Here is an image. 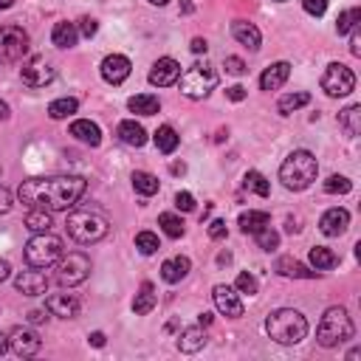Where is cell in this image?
<instances>
[{
  "mask_svg": "<svg viewBox=\"0 0 361 361\" xmlns=\"http://www.w3.org/2000/svg\"><path fill=\"white\" fill-rule=\"evenodd\" d=\"M87 180L79 175H54V178H28L20 184L17 198L32 206L45 209V212H68L71 206L85 195Z\"/></svg>",
  "mask_w": 361,
  "mask_h": 361,
  "instance_id": "6da1fadb",
  "label": "cell"
},
{
  "mask_svg": "<svg viewBox=\"0 0 361 361\" xmlns=\"http://www.w3.org/2000/svg\"><path fill=\"white\" fill-rule=\"evenodd\" d=\"M265 333L277 344H299L308 336V319L293 308H280L265 319Z\"/></svg>",
  "mask_w": 361,
  "mask_h": 361,
  "instance_id": "7a4b0ae2",
  "label": "cell"
},
{
  "mask_svg": "<svg viewBox=\"0 0 361 361\" xmlns=\"http://www.w3.org/2000/svg\"><path fill=\"white\" fill-rule=\"evenodd\" d=\"M316 172H319V164H316L313 153H308V149H293L280 167V180L285 189L302 192L316 180Z\"/></svg>",
  "mask_w": 361,
  "mask_h": 361,
  "instance_id": "3957f363",
  "label": "cell"
},
{
  "mask_svg": "<svg viewBox=\"0 0 361 361\" xmlns=\"http://www.w3.org/2000/svg\"><path fill=\"white\" fill-rule=\"evenodd\" d=\"M353 319L344 308H327L316 327V342L322 347H339L353 339Z\"/></svg>",
  "mask_w": 361,
  "mask_h": 361,
  "instance_id": "277c9868",
  "label": "cell"
},
{
  "mask_svg": "<svg viewBox=\"0 0 361 361\" xmlns=\"http://www.w3.org/2000/svg\"><path fill=\"white\" fill-rule=\"evenodd\" d=\"M218 85V71L209 63H195L180 74V94L187 99H206Z\"/></svg>",
  "mask_w": 361,
  "mask_h": 361,
  "instance_id": "5b68a950",
  "label": "cell"
},
{
  "mask_svg": "<svg viewBox=\"0 0 361 361\" xmlns=\"http://www.w3.org/2000/svg\"><path fill=\"white\" fill-rule=\"evenodd\" d=\"M65 229L71 240H76L82 246H90V243H99L107 234V220L96 212H71L65 220Z\"/></svg>",
  "mask_w": 361,
  "mask_h": 361,
  "instance_id": "8992f818",
  "label": "cell"
},
{
  "mask_svg": "<svg viewBox=\"0 0 361 361\" xmlns=\"http://www.w3.org/2000/svg\"><path fill=\"white\" fill-rule=\"evenodd\" d=\"M59 257H63V240L54 237L51 231L34 234V237L25 243V262L32 265V268H48V265H54Z\"/></svg>",
  "mask_w": 361,
  "mask_h": 361,
  "instance_id": "52a82bcc",
  "label": "cell"
},
{
  "mask_svg": "<svg viewBox=\"0 0 361 361\" xmlns=\"http://www.w3.org/2000/svg\"><path fill=\"white\" fill-rule=\"evenodd\" d=\"M87 274H90V260L82 251H71L56 260V282L63 288H74L85 282Z\"/></svg>",
  "mask_w": 361,
  "mask_h": 361,
  "instance_id": "ba28073f",
  "label": "cell"
},
{
  "mask_svg": "<svg viewBox=\"0 0 361 361\" xmlns=\"http://www.w3.org/2000/svg\"><path fill=\"white\" fill-rule=\"evenodd\" d=\"M322 90L327 96H333V99L347 96V94H353V90H355V74L347 65H342V63H330L324 68V74H322Z\"/></svg>",
  "mask_w": 361,
  "mask_h": 361,
  "instance_id": "9c48e42d",
  "label": "cell"
},
{
  "mask_svg": "<svg viewBox=\"0 0 361 361\" xmlns=\"http://www.w3.org/2000/svg\"><path fill=\"white\" fill-rule=\"evenodd\" d=\"M28 54V34L20 25H0V63H20Z\"/></svg>",
  "mask_w": 361,
  "mask_h": 361,
  "instance_id": "30bf717a",
  "label": "cell"
},
{
  "mask_svg": "<svg viewBox=\"0 0 361 361\" xmlns=\"http://www.w3.org/2000/svg\"><path fill=\"white\" fill-rule=\"evenodd\" d=\"M20 76H23V82L28 87H45V85L54 82L56 71L51 68V63H48L45 56H32V59H25V63H23Z\"/></svg>",
  "mask_w": 361,
  "mask_h": 361,
  "instance_id": "8fae6325",
  "label": "cell"
},
{
  "mask_svg": "<svg viewBox=\"0 0 361 361\" xmlns=\"http://www.w3.org/2000/svg\"><path fill=\"white\" fill-rule=\"evenodd\" d=\"M102 79L107 82V85H122L127 76H130V71H133V65H130V59L125 56V54H107L105 59H102Z\"/></svg>",
  "mask_w": 361,
  "mask_h": 361,
  "instance_id": "7c38bea8",
  "label": "cell"
},
{
  "mask_svg": "<svg viewBox=\"0 0 361 361\" xmlns=\"http://www.w3.org/2000/svg\"><path fill=\"white\" fill-rule=\"evenodd\" d=\"M40 336L34 333V330H28V327H14L12 330V336H9V347L14 350V355L20 358H32L40 353Z\"/></svg>",
  "mask_w": 361,
  "mask_h": 361,
  "instance_id": "4fadbf2b",
  "label": "cell"
},
{
  "mask_svg": "<svg viewBox=\"0 0 361 361\" xmlns=\"http://www.w3.org/2000/svg\"><path fill=\"white\" fill-rule=\"evenodd\" d=\"M212 299H215V308L223 316H229V319H240V316H243V302H240V296H237V288H231V285H215Z\"/></svg>",
  "mask_w": 361,
  "mask_h": 361,
  "instance_id": "5bb4252c",
  "label": "cell"
},
{
  "mask_svg": "<svg viewBox=\"0 0 361 361\" xmlns=\"http://www.w3.org/2000/svg\"><path fill=\"white\" fill-rule=\"evenodd\" d=\"M14 288L23 293V296H40L48 291V277L43 274L40 268H32V271H20L14 277Z\"/></svg>",
  "mask_w": 361,
  "mask_h": 361,
  "instance_id": "9a60e30c",
  "label": "cell"
},
{
  "mask_svg": "<svg viewBox=\"0 0 361 361\" xmlns=\"http://www.w3.org/2000/svg\"><path fill=\"white\" fill-rule=\"evenodd\" d=\"M178 79H180V65L172 56H161L158 63L149 68V85H156V87H169Z\"/></svg>",
  "mask_w": 361,
  "mask_h": 361,
  "instance_id": "2e32d148",
  "label": "cell"
},
{
  "mask_svg": "<svg viewBox=\"0 0 361 361\" xmlns=\"http://www.w3.org/2000/svg\"><path fill=\"white\" fill-rule=\"evenodd\" d=\"M45 308L59 319H74L79 313V299L74 293H51L45 299Z\"/></svg>",
  "mask_w": 361,
  "mask_h": 361,
  "instance_id": "e0dca14e",
  "label": "cell"
},
{
  "mask_svg": "<svg viewBox=\"0 0 361 361\" xmlns=\"http://www.w3.org/2000/svg\"><path fill=\"white\" fill-rule=\"evenodd\" d=\"M347 226H350V212L347 209H327V212L322 215V220H319V229H322V234H327V237H339V234H344L347 231Z\"/></svg>",
  "mask_w": 361,
  "mask_h": 361,
  "instance_id": "ac0fdd59",
  "label": "cell"
},
{
  "mask_svg": "<svg viewBox=\"0 0 361 361\" xmlns=\"http://www.w3.org/2000/svg\"><path fill=\"white\" fill-rule=\"evenodd\" d=\"M231 37H234L240 45H246L249 51H260V43H262L260 28H257L254 23H246V20H234V23H231Z\"/></svg>",
  "mask_w": 361,
  "mask_h": 361,
  "instance_id": "d6986e66",
  "label": "cell"
},
{
  "mask_svg": "<svg viewBox=\"0 0 361 361\" xmlns=\"http://www.w3.org/2000/svg\"><path fill=\"white\" fill-rule=\"evenodd\" d=\"M71 136L87 147H99L102 144V130L96 122H90V118H76L71 125Z\"/></svg>",
  "mask_w": 361,
  "mask_h": 361,
  "instance_id": "ffe728a7",
  "label": "cell"
},
{
  "mask_svg": "<svg viewBox=\"0 0 361 361\" xmlns=\"http://www.w3.org/2000/svg\"><path fill=\"white\" fill-rule=\"evenodd\" d=\"M288 76H291V65H288V63H274V65H268V68L262 71L260 87H262V90H277V87H282V85L288 82Z\"/></svg>",
  "mask_w": 361,
  "mask_h": 361,
  "instance_id": "44dd1931",
  "label": "cell"
},
{
  "mask_svg": "<svg viewBox=\"0 0 361 361\" xmlns=\"http://www.w3.org/2000/svg\"><path fill=\"white\" fill-rule=\"evenodd\" d=\"M189 274V260L187 257H169V260H164V265H161V280L164 282H169V285H175V282H180Z\"/></svg>",
  "mask_w": 361,
  "mask_h": 361,
  "instance_id": "7402d4cb",
  "label": "cell"
},
{
  "mask_svg": "<svg viewBox=\"0 0 361 361\" xmlns=\"http://www.w3.org/2000/svg\"><path fill=\"white\" fill-rule=\"evenodd\" d=\"M116 136L122 138L127 147H144L147 144V130L138 122H133V118H125V122L116 127Z\"/></svg>",
  "mask_w": 361,
  "mask_h": 361,
  "instance_id": "603a6c76",
  "label": "cell"
},
{
  "mask_svg": "<svg viewBox=\"0 0 361 361\" xmlns=\"http://www.w3.org/2000/svg\"><path fill=\"white\" fill-rule=\"evenodd\" d=\"M76 40H79V28H76L74 23L63 20V23H56V25H54V32H51V43H54L56 48H74V45H76Z\"/></svg>",
  "mask_w": 361,
  "mask_h": 361,
  "instance_id": "cb8c5ba5",
  "label": "cell"
},
{
  "mask_svg": "<svg viewBox=\"0 0 361 361\" xmlns=\"http://www.w3.org/2000/svg\"><path fill=\"white\" fill-rule=\"evenodd\" d=\"M206 347V333H203V327L195 324V327H187L184 333L178 336V350L180 353H198Z\"/></svg>",
  "mask_w": 361,
  "mask_h": 361,
  "instance_id": "d4e9b609",
  "label": "cell"
},
{
  "mask_svg": "<svg viewBox=\"0 0 361 361\" xmlns=\"http://www.w3.org/2000/svg\"><path fill=\"white\" fill-rule=\"evenodd\" d=\"M237 226H240V231H243V234H257L260 229L271 226V215H268V212H260V209H249V212L240 215Z\"/></svg>",
  "mask_w": 361,
  "mask_h": 361,
  "instance_id": "484cf974",
  "label": "cell"
},
{
  "mask_svg": "<svg viewBox=\"0 0 361 361\" xmlns=\"http://www.w3.org/2000/svg\"><path fill=\"white\" fill-rule=\"evenodd\" d=\"M277 271H280L282 277H293V280H313V277H319V271H311L299 260H291V257H282L277 262Z\"/></svg>",
  "mask_w": 361,
  "mask_h": 361,
  "instance_id": "4316f807",
  "label": "cell"
},
{
  "mask_svg": "<svg viewBox=\"0 0 361 361\" xmlns=\"http://www.w3.org/2000/svg\"><path fill=\"white\" fill-rule=\"evenodd\" d=\"M127 107H130V113H136V116H156V113L161 110V102H158V96H153V94H138V96H130Z\"/></svg>",
  "mask_w": 361,
  "mask_h": 361,
  "instance_id": "83f0119b",
  "label": "cell"
},
{
  "mask_svg": "<svg viewBox=\"0 0 361 361\" xmlns=\"http://www.w3.org/2000/svg\"><path fill=\"white\" fill-rule=\"evenodd\" d=\"M156 302H158V299H156L153 285L144 282V285H141V291H138V293H136V299H133V313H136V316H147L149 311L156 308Z\"/></svg>",
  "mask_w": 361,
  "mask_h": 361,
  "instance_id": "f1b7e54d",
  "label": "cell"
},
{
  "mask_svg": "<svg viewBox=\"0 0 361 361\" xmlns=\"http://www.w3.org/2000/svg\"><path fill=\"white\" fill-rule=\"evenodd\" d=\"M130 180H133V189H136L138 195H144V198L156 195V192H158V187H161V184H158V178H156L153 172H144V169H136Z\"/></svg>",
  "mask_w": 361,
  "mask_h": 361,
  "instance_id": "f546056e",
  "label": "cell"
},
{
  "mask_svg": "<svg viewBox=\"0 0 361 361\" xmlns=\"http://www.w3.org/2000/svg\"><path fill=\"white\" fill-rule=\"evenodd\" d=\"M339 125H342V130L350 138H355L361 133V105H350L347 110H342L339 113Z\"/></svg>",
  "mask_w": 361,
  "mask_h": 361,
  "instance_id": "4dcf8cb0",
  "label": "cell"
},
{
  "mask_svg": "<svg viewBox=\"0 0 361 361\" xmlns=\"http://www.w3.org/2000/svg\"><path fill=\"white\" fill-rule=\"evenodd\" d=\"M178 144H180V136L175 133V127H169V125L158 127V133H156V147H158V153L169 156V153H175V149H178Z\"/></svg>",
  "mask_w": 361,
  "mask_h": 361,
  "instance_id": "1f68e13d",
  "label": "cell"
},
{
  "mask_svg": "<svg viewBox=\"0 0 361 361\" xmlns=\"http://www.w3.org/2000/svg\"><path fill=\"white\" fill-rule=\"evenodd\" d=\"M305 105H311V94H305V90H296V94H288V96H282L277 102V110H280V116H291L293 110L305 107Z\"/></svg>",
  "mask_w": 361,
  "mask_h": 361,
  "instance_id": "d6a6232c",
  "label": "cell"
},
{
  "mask_svg": "<svg viewBox=\"0 0 361 361\" xmlns=\"http://www.w3.org/2000/svg\"><path fill=\"white\" fill-rule=\"evenodd\" d=\"M51 212H45V209H32V212L25 215V229L34 231V234H43V231H51Z\"/></svg>",
  "mask_w": 361,
  "mask_h": 361,
  "instance_id": "836d02e7",
  "label": "cell"
},
{
  "mask_svg": "<svg viewBox=\"0 0 361 361\" xmlns=\"http://www.w3.org/2000/svg\"><path fill=\"white\" fill-rule=\"evenodd\" d=\"M76 107H79V102H76L74 96H63V99H54V102L48 105V116L54 118V122H59V118L74 116Z\"/></svg>",
  "mask_w": 361,
  "mask_h": 361,
  "instance_id": "e575fe53",
  "label": "cell"
},
{
  "mask_svg": "<svg viewBox=\"0 0 361 361\" xmlns=\"http://www.w3.org/2000/svg\"><path fill=\"white\" fill-rule=\"evenodd\" d=\"M243 187H246L249 192L260 195V198H268V195H271V184H268V178H265L262 172H257V169L246 172V178H243Z\"/></svg>",
  "mask_w": 361,
  "mask_h": 361,
  "instance_id": "d590c367",
  "label": "cell"
},
{
  "mask_svg": "<svg viewBox=\"0 0 361 361\" xmlns=\"http://www.w3.org/2000/svg\"><path fill=\"white\" fill-rule=\"evenodd\" d=\"M339 262V257L330 251V249H324V246H316V249H311V265L316 268V271H330Z\"/></svg>",
  "mask_w": 361,
  "mask_h": 361,
  "instance_id": "8d00e7d4",
  "label": "cell"
},
{
  "mask_svg": "<svg viewBox=\"0 0 361 361\" xmlns=\"http://www.w3.org/2000/svg\"><path fill=\"white\" fill-rule=\"evenodd\" d=\"M158 226H161V229H164V234H167V237H172V240L184 237V220H180L178 215H172V212H164V215L158 218Z\"/></svg>",
  "mask_w": 361,
  "mask_h": 361,
  "instance_id": "74e56055",
  "label": "cell"
},
{
  "mask_svg": "<svg viewBox=\"0 0 361 361\" xmlns=\"http://www.w3.org/2000/svg\"><path fill=\"white\" fill-rule=\"evenodd\" d=\"M350 189H353V180L344 178V175H330L324 180V192L327 195H347Z\"/></svg>",
  "mask_w": 361,
  "mask_h": 361,
  "instance_id": "f35d334b",
  "label": "cell"
},
{
  "mask_svg": "<svg viewBox=\"0 0 361 361\" xmlns=\"http://www.w3.org/2000/svg\"><path fill=\"white\" fill-rule=\"evenodd\" d=\"M136 249L149 257V254H156V251L161 249V243H158V237H156L153 231H138V234H136Z\"/></svg>",
  "mask_w": 361,
  "mask_h": 361,
  "instance_id": "ab89813d",
  "label": "cell"
},
{
  "mask_svg": "<svg viewBox=\"0 0 361 361\" xmlns=\"http://www.w3.org/2000/svg\"><path fill=\"white\" fill-rule=\"evenodd\" d=\"M358 20H361V9H347V12H342V14H339V23H336V32H339V34H350L353 28L358 25Z\"/></svg>",
  "mask_w": 361,
  "mask_h": 361,
  "instance_id": "60d3db41",
  "label": "cell"
},
{
  "mask_svg": "<svg viewBox=\"0 0 361 361\" xmlns=\"http://www.w3.org/2000/svg\"><path fill=\"white\" fill-rule=\"evenodd\" d=\"M257 246L262 249V251H274L277 246H280V234L274 231V229H271V226H265V229H260L257 234Z\"/></svg>",
  "mask_w": 361,
  "mask_h": 361,
  "instance_id": "b9f144b4",
  "label": "cell"
},
{
  "mask_svg": "<svg viewBox=\"0 0 361 361\" xmlns=\"http://www.w3.org/2000/svg\"><path fill=\"white\" fill-rule=\"evenodd\" d=\"M234 288L240 291V293H249V296H254L257 293V280L251 277V274H246V271H243V274H237V282H234Z\"/></svg>",
  "mask_w": 361,
  "mask_h": 361,
  "instance_id": "7bdbcfd3",
  "label": "cell"
},
{
  "mask_svg": "<svg viewBox=\"0 0 361 361\" xmlns=\"http://www.w3.org/2000/svg\"><path fill=\"white\" fill-rule=\"evenodd\" d=\"M302 9L311 14V17H322L327 12V0H302Z\"/></svg>",
  "mask_w": 361,
  "mask_h": 361,
  "instance_id": "ee69618b",
  "label": "cell"
},
{
  "mask_svg": "<svg viewBox=\"0 0 361 361\" xmlns=\"http://www.w3.org/2000/svg\"><path fill=\"white\" fill-rule=\"evenodd\" d=\"M226 71L231 74V76H243L246 74V63L240 56H226Z\"/></svg>",
  "mask_w": 361,
  "mask_h": 361,
  "instance_id": "f6af8a7d",
  "label": "cell"
},
{
  "mask_svg": "<svg viewBox=\"0 0 361 361\" xmlns=\"http://www.w3.org/2000/svg\"><path fill=\"white\" fill-rule=\"evenodd\" d=\"M175 206L180 209V212H192V209H195V198L189 192H178L175 195Z\"/></svg>",
  "mask_w": 361,
  "mask_h": 361,
  "instance_id": "bcb514c9",
  "label": "cell"
},
{
  "mask_svg": "<svg viewBox=\"0 0 361 361\" xmlns=\"http://www.w3.org/2000/svg\"><path fill=\"white\" fill-rule=\"evenodd\" d=\"M79 32H82L85 37H94V34L99 32V23H96L94 17H82V20H79Z\"/></svg>",
  "mask_w": 361,
  "mask_h": 361,
  "instance_id": "7dc6e473",
  "label": "cell"
},
{
  "mask_svg": "<svg viewBox=\"0 0 361 361\" xmlns=\"http://www.w3.org/2000/svg\"><path fill=\"white\" fill-rule=\"evenodd\" d=\"M209 237H212V240H223L226 237V223L223 220H212V223H209Z\"/></svg>",
  "mask_w": 361,
  "mask_h": 361,
  "instance_id": "c3c4849f",
  "label": "cell"
},
{
  "mask_svg": "<svg viewBox=\"0 0 361 361\" xmlns=\"http://www.w3.org/2000/svg\"><path fill=\"white\" fill-rule=\"evenodd\" d=\"M226 96H229L231 102H243V99H246V87H243V85H231V87L226 90Z\"/></svg>",
  "mask_w": 361,
  "mask_h": 361,
  "instance_id": "681fc988",
  "label": "cell"
},
{
  "mask_svg": "<svg viewBox=\"0 0 361 361\" xmlns=\"http://www.w3.org/2000/svg\"><path fill=\"white\" fill-rule=\"evenodd\" d=\"M12 209V192L6 187H0V215H6Z\"/></svg>",
  "mask_w": 361,
  "mask_h": 361,
  "instance_id": "f907efd6",
  "label": "cell"
},
{
  "mask_svg": "<svg viewBox=\"0 0 361 361\" xmlns=\"http://www.w3.org/2000/svg\"><path fill=\"white\" fill-rule=\"evenodd\" d=\"M350 54H353V56H361V37H358V25L350 32Z\"/></svg>",
  "mask_w": 361,
  "mask_h": 361,
  "instance_id": "816d5d0a",
  "label": "cell"
},
{
  "mask_svg": "<svg viewBox=\"0 0 361 361\" xmlns=\"http://www.w3.org/2000/svg\"><path fill=\"white\" fill-rule=\"evenodd\" d=\"M28 322H32V324H43L48 316H45V311H28V316H25Z\"/></svg>",
  "mask_w": 361,
  "mask_h": 361,
  "instance_id": "f5cc1de1",
  "label": "cell"
},
{
  "mask_svg": "<svg viewBox=\"0 0 361 361\" xmlns=\"http://www.w3.org/2000/svg\"><path fill=\"white\" fill-rule=\"evenodd\" d=\"M87 342L94 344V347H105V333H102V330H96V333H90V336H87Z\"/></svg>",
  "mask_w": 361,
  "mask_h": 361,
  "instance_id": "db71d44e",
  "label": "cell"
},
{
  "mask_svg": "<svg viewBox=\"0 0 361 361\" xmlns=\"http://www.w3.org/2000/svg\"><path fill=\"white\" fill-rule=\"evenodd\" d=\"M206 48H209V45H206L203 37H195V40H192V51H195V54H206Z\"/></svg>",
  "mask_w": 361,
  "mask_h": 361,
  "instance_id": "11a10c76",
  "label": "cell"
},
{
  "mask_svg": "<svg viewBox=\"0 0 361 361\" xmlns=\"http://www.w3.org/2000/svg\"><path fill=\"white\" fill-rule=\"evenodd\" d=\"M9 274H12V265H9L6 260H0V282L9 280Z\"/></svg>",
  "mask_w": 361,
  "mask_h": 361,
  "instance_id": "9f6ffc18",
  "label": "cell"
},
{
  "mask_svg": "<svg viewBox=\"0 0 361 361\" xmlns=\"http://www.w3.org/2000/svg\"><path fill=\"white\" fill-rule=\"evenodd\" d=\"M9 350V333H3V330H0V355H3Z\"/></svg>",
  "mask_w": 361,
  "mask_h": 361,
  "instance_id": "6f0895ef",
  "label": "cell"
},
{
  "mask_svg": "<svg viewBox=\"0 0 361 361\" xmlns=\"http://www.w3.org/2000/svg\"><path fill=\"white\" fill-rule=\"evenodd\" d=\"M198 324H200V327H209V324H212V313H206V311H203V313L198 316Z\"/></svg>",
  "mask_w": 361,
  "mask_h": 361,
  "instance_id": "680465c9",
  "label": "cell"
},
{
  "mask_svg": "<svg viewBox=\"0 0 361 361\" xmlns=\"http://www.w3.org/2000/svg\"><path fill=\"white\" fill-rule=\"evenodd\" d=\"M6 118H9V105L0 99V122H6Z\"/></svg>",
  "mask_w": 361,
  "mask_h": 361,
  "instance_id": "91938a15",
  "label": "cell"
},
{
  "mask_svg": "<svg viewBox=\"0 0 361 361\" xmlns=\"http://www.w3.org/2000/svg\"><path fill=\"white\" fill-rule=\"evenodd\" d=\"M172 172H175V175H184L187 167H184V164H172Z\"/></svg>",
  "mask_w": 361,
  "mask_h": 361,
  "instance_id": "94428289",
  "label": "cell"
},
{
  "mask_svg": "<svg viewBox=\"0 0 361 361\" xmlns=\"http://www.w3.org/2000/svg\"><path fill=\"white\" fill-rule=\"evenodd\" d=\"M14 6V0H0V9H12Z\"/></svg>",
  "mask_w": 361,
  "mask_h": 361,
  "instance_id": "6125c7cd",
  "label": "cell"
},
{
  "mask_svg": "<svg viewBox=\"0 0 361 361\" xmlns=\"http://www.w3.org/2000/svg\"><path fill=\"white\" fill-rule=\"evenodd\" d=\"M147 3H153V6H167L169 0H147Z\"/></svg>",
  "mask_w": 361,
  "mask_h": 361,
  "instance_id": "be15d7a7",
  "label": "cell"
},
{
  "mask_svg": "<svg viewBox=\"0 0 361 361\" xmlns=\"http://www.w3.org/2000/svg\"><path fill=\"white\" fill-rule=\"evenodd\" d=\"M277 3H285V0H277Z\"/></svg>",
  "mask_w": 361,
  "mask_h": 361,
  "instance_id": "e7e4bbea",
  "label": "cell"
}]
</instances>
